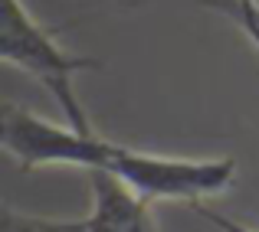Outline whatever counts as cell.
I'll return each mask as SVG.
<instances>
[{"mask_svg":"<svg viewBox=\"0 0 259 232\" xmlns=\"http://www.w3.org/2000/svg\"><path fill=\"white\" fill-rule=\"evenodd\" d=\"M197 4L223 13L227 20H233L243 30V36H246L259 52V0H197Z\"/></svg>","mask_w":259,"mask_h":232,"instance_id":"obj_5","label":"cell"},{"mask_svg":"<svg viewBox=\"0 0 259 232\" xmlns=\"http://www.w3.org/2000/svg\"><path fill=\"white\" fill-rule=\"evenodd\" d=\"M0 232H92L85 219H53V216L23 213L13 203H4L0 209Z\"/></svg>","mask_w":259,"mask_h":232,"instance_id":"obj_4","label":"cell"},{"mask_svg":"<svg viewBox=\"0 0 259 232\" xmlns=\"http://www.w3.org/2000/svg\"><path fill=\"white\" fill-rule=\"evenodd\" d=\"M0 141L20 170L43 167H82L115 177L148 203H203L227 193L236 183L233 157H164L125 147L95 131H79L69 121L43 118L17 101L0 105Z\"/></svg>","mask_w":259,"mask_h":232,"instance_id":"obj_1","label":"cell"},{"mask_svg":"<svg viewBox=\"0 0 259 232\" xmlns=\"http://www.w3.org/2000/svg\"><path fill=\"white\" fill-rule=\"evenodd\" d=\"M194 209L197 216H200L203 222H210L217 232H259L253 226H246V222H240V219H230V216H223V213H217V209H210V206H203V203H194Z\"/></svg>","mask_w":259,"mask_h":232,"instance_id":"obj_6","label":"cell"},{"mask_svg":"<svg viewBox=\"0 0 259 232\" xmlns=\"http://www.w3.org/2000/svg\"><path fill=\"white\" fill-rule=\"evenodd\" d=\"M89 187H92V209H89L92 232H161L151 216V203L115 177L92 170Z\"/></svg>","mask_w":259,"mask_h":232,"instance_id":"obj_3","label":"cell"},{"mask_svg":"<svg viewBox=\"0 0 259 232\" xmlns=\"http://www.w3.org/2000/svg\"><path fill=\"white\" fill-rule=\"evenodd\" d=\"M0 56L7 66L26 72L36 79L53 101L59 105L63 118L79 131H95L89 121L85 105L79 101L76 76L85 69H99V59L92 56H76V52L63 49L56 33L46 30L23 0H4V33H0Z\"/></svg>","mask_w":259,"mask_h":232,"instance_id":"obj_2","label":"cell"}]
</instances>
